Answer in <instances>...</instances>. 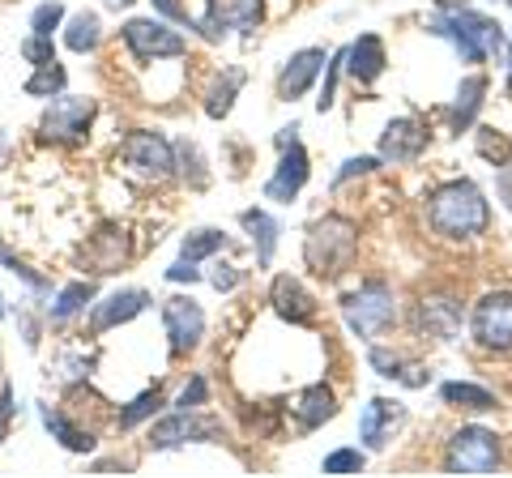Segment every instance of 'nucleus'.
<instances>
[{
	"label": "nucleus",
	"instance_id": "25",
	"mask_svg": "<svg viewBox=\"0 0 512 478\" xmlns=\"http://www.w3.org/2000/svg\"><path fill=\"white\" fill-rule=\"evenodd\" d=\"M43 423H47V432H52L64 449H73V453H90L94 449V436H86V432H77V427L64 419L60 410H52V406H43Z\"/></svg>",
	"mask_w": 512,
	"mask_h": 478
},
{
	"label": "nucleus",
	"instance_id": "9",
	"mask_svg": "<svg viewBox=\"0 0 512 478\" xmlns=\"http://www.w3.org/2000/svg\"><path fill=\"white\" fill-rule=\"evenodd\" d=\"M261 18H265V0H210L197 30L205 39H222L227 30H252Z\"/></svg>",
	"mask_w": 512,
	"mask_h": 478
},
{
	"label": "nucleus",
	"instance_id": "35",
	"mask_svg": "<svg viewBox=\"0 0 512 478\" xmlns=\"http://www.w3.org/2000/svg\"><path fill=\"white\" fill-rule=\"evenodd\" d=\"M22 56H26V60H35V65H52V60H56V52H52V39H47V35L26 39V43H22Z\"/></svg>",
	"mask_w": 512,
	"mask_h": 478
},
{
	"label": "nucleus",
	"instance_id": "15",
	"mask_svg": "<svg viewBox=\"0 0 512 478\" xmlns=\"http://www.w3.org/2000/svg\"><path fill=\"white\" fill-rule=\"evenodd\" d=\"M384 65H389V60H384V43L376 35H359L355 43L346 47V73L355 77L359 86H372L376 77L384 73Z\"/></svg>",
	"mask_w": 512,
	"mask_h": 478
},
{
	"label": "nucleus",
	"instance_id": "13",
	"mask_svg": "<svg viewBox=\"0 0 512 478\" xmlns=\"http://www.w3.org/2000/svg\"><path fill=\"white\" fill-rule=\"evenodd\" d=\"M427 150V129L419 120H393L380 137V158L384 163H410Z\"/></svg>",
	"mask_w": 512,
	"mask_h": 478
},
{
	"label": "nucleus",
	"instance_id": "33",
	"mask_svg": "<svg viewBox=\"0 0 512 478\" xmlns=\"http://www.w3.org/2000/svg\"><path fill=\"white\" fill-rule=\"evenodd\" d=\"M64 22V5L60 0H47V5H39L35 9V18H30V30H35V35H47L52 39V30Z\"/></svg>",
	"mask_w": 512,
	"mask_h": 478
},
{
	"label": "nucleus",
	"instance_id": "47",
	"mask_svg": "<svg viewBox=\"0 0 512 478\" xmlns=\"http://www.w3.org/2000/svg\"><path fill=\"white\" fill-rule=\"evenodd\" d=\"M508 5H512V0H508Z\"/></svg>",
	"mask_w": 512,
	"mask_h": 478
},
{
	"label": "nucleus",
	"instance_id": "24",
	"mask_svg": "<svg viewBox=\"0 0 512 478\" xmlns=\"http://www.w3.org/2000/svg\"><path fill=\"white\" fill-rule=\"evenodd\" d=\"M99 39H103L99 13H77V18H69V26H64V47H69V52H94Z\"/></svg>",
	"mask_w": 512,
	"mask_h": 478
},
{
	"label": "nucleus",
	"instance_id": "45",
	"mask_svg": "<svg viewBox=\"0 0 512 478\" xmlns=\"http://www.w3.org/2000/svg\"><path fill=\"white\" fill-rule=\"evenodd\" d=\"M116 5H133V0H116Z\"/></svg>",
	"mask_w": 512,
	"mask_h": 478
},
{
	"label": "nucleus",
	"instance_id": "19",
	"mask_svg": "<svg viewBox=\"0 0 512 478\" xmlns=\"http://www.w3.org/2000/svg\"><path fill=\"white\" fill-rule=\"evenodd\" d=\"M146 304H150L146 291H120V295H111V299H103V304L94 308L90 325H94V333H107V329H116L124 321H133V316H141Z\"/></svg>",
	"mask_w": 512,
	"mask_h": 478
},
{
	"label": "nucleus",
	"instance_id": "23",
	"mask_svg": "<svg viewBox=\"0 0 512 478\" xmlns=\"http://www.w3.org/2000/svg\"><path fill=\"white\" fill-rule=\"evenodd\" d=\"M483 94H487V77H466L457 90V107H453V129H470L474 116H478V107H483Z\"/></svg>",
	"mask_w": 512,
	"mask_h": 478
},
{
	"label": "nucleus",
	"instance_id": "20",
	"mask_svg": "<svg viewBox=\"0 0 512 478\" xmlns=\"http://www.w3.org/2000/svg\"><path fill=\"white\" fill-rule=\"evenodd\" d=\"M419 329H427L431 338L448 342L461 329V304H453L448 295H431L419 304Z\"/></svg>",
	"mask_w": 512,
	"mask_h": 478
},
{
	"label": "nucleus",
	"instance_id": "36",
	"mask_svg": "<svg viewBox=\"0 0 512 478\" xmlns=\"http://www.w3.org/2000/svg\"><path fill=\"white\" fill-rule=\"evenodd\" d=\"M478 154L491 158V163H504V158H508V141L491 137V129H483V133H478Z\"/></svg>",
	"mask_w": 512,
	"mask_h": 478
},
{
	"label": "nucleus",
	"instance_id": "11",
	"mask_svg": "<svg viewBox=\"0 0 512 478\" xmlns=\"http://www.w3.org/2000/svg\"><path fill=\"white\" fill-rule=\"evenodd\" d=\"M94 120V103L90 99H52V107L43 111L39 133L47 141H77Z\"/></svg>",
	"mask_w": 512,
	"mask_h": 478
},
{
	"label": "nucleus",
	"instance_id": "22",
	"mask_svg": "<svg viewBox=\"0 0 512 478\" xmlns=\"http://www.w3.org/2000/svg\"><path fill=\"white\" fill-rule=\"evenodd\" d=\"M239 222H244V227L252 231V239H256V261L269 265L274 261V252H278V222L269 218L265 210H244Z\"/></svg>",
	"mask_w": 512,
	"mask_h": 478
},
{
	"label": "nucleus",
	"instance_id": "18",
	"mask_svg": "<svg viewBox=\"0 0 512 478\" xmlns=\"http://www.w3.org/2000/svg\"><path fill=\"white\" fill-rule=\"evenodd\" d=\"M320 65H325V52H320V47H303V52H295L291 60H286V69H282V82H278L282 99H299V94H303V90H308V86L316 82Z\"/></svg>",
	"mask_w": 512,
	"mask_h": 478
},
{
	"label": "nucleus",
	"instance_id": "34",
	"mask_svg": "<svg viewBox=\"0 0 512 478\" xmlns=\"http://www.w3.org/2000/svg\"><path fill=\"white\" fill-rule=\"evenodd\" d=\"M363 470V453L359 449H338L325 457V474H359Z\"/></svg>",
	"mask_w": 512,
	"mask_h": 478
},
{
	"label": "nucleus",
	"instance_id": "14",
	"mask_svg": "<svg viewBox=\"0 0 512 478\" xmlns=\"http://www.w3.org/2000/svg\"><path fill=\"white\" fill-rule=\"evenodd\" d=\"M397 423H402V406H397V402H389V397H372V402L363 406L359 436H363V444H367V449H384Z\"/></svg>",
	"mask_w": 512,
	"mask_h": 478
},
{
	"label": "nucleus",
	"instance_id": "31",
	"mask_svg": "<svg viewBox=\"0 0 512 478\" xmlns=\"http://www.w3.org/2000/svg\"><path fill=\"white\" fill-rule=\"evenodd\" d=\"M222 244H227V239H222L218 231H192V235L184 239V261L197 265L201 257H210V252H218Z\"/></svg>",
	"mask_w": 512,
	"mask_h": 478
},
{
	"label": "nucleus",
	"instance_id": "16",
	"mask_svg": "<svg viewBox=\"0 0 512 478\" xmlns=\"http://www.w3.org/2000/svg\"><path fill=\"white\" fill-rule=\"evenodd\" d=\"M214 432H218L214 423H201V419H192L188 410H180L150 432V449H175V444H184V440H210Z\"/></svg>",
	"mask_w": 512,
	"mask_h": 478
},
{
	"label": "nucleus",
	"instance_id": "4",
	"mask_svg": "<svg viewBox=\"0 0 512 478\" xmlns=\"http://www.w3.org/2000/svg\"><path fill=\"white\" fill-rule=\"evenodd\" d=\"M342 316H346V325L359 333V338H376L380 329H389L393 325V291L384 282H367L359 286L355 295H346L342 299Z\"/></svg>",
	"mask_w": 512,
	"mask_h": 478
},
{
	"label": "nucleus",
	"instance_id": "8",
	"mask_svg": "<svg viewBox=\"0 0 512 478\" xmlns=\"http://www.w3.org/2000/svg\"><path fill=\"white\" fill-rule=\"evenodd\" d=\"M295 124L291 129H282L278 133V146H282V163H278V171H274V180L265 184V197L269 201H295L299 197V188L308 184V175H312V167H308V150L295 141Z\"/></svg>",
	"mask_w": 512,
	"mask_h": 478
},
{
	"label": "nucleus",
	"instance_id": "42",
	"mask_svg": "<svg viewBox=\"0 0 512 478\" xmlns=\"http://www.w3.org/2000/svg\"><path fill=\"white\" fill-rule=\"evenodd\" d=\"M167 278H171V282H197V278H201V269L192 265V261H180V265H171V269H167Z\"/></svg>",
	"mask_w": 512,
	"mask_h": 478
},
{
	"label": "nucleus",
	"instance_id": "46",
	"mask_svg": "<svg viewBox=\"0 0 512 478\" xmlns=\"http://www.w3.org/2000/svg\"><path fill=\"white\" fill-rule=\"evenodd\" d=\"M0 316H5V304H0Z\"/></svg>",
	"mask_w": 512,
	"mask_h": 478
},
{
	"label": "nucleus",
	"instance_id": "2",
	"mask_svg": "<svg viewBox=\"0 0 512 478\" xmlns=\"http://www.w3.org/2000/svg\"><path fill=\"white\" fill-rule=\"evenodd\" d=\"M355 252H359V227L342 214L320 218L308 231V239H303V261L320 278H342L355 265Z\"/></svg>",
	"mask_w": 512,
	"mask_h": 478
},
{
	"label": "nucleus",
	"instance_id": "5",
	"mask_svg": "<svg viewBox=\"0 0 512 478\" xmlns=\"http://www.w3.org/2000/svg\"><path fill=\"white\" fill-rule=\"evenodd\" d=\"M495 461H500V440L487 427H461V432L448 440L444 453V470L448 474H491Z\"/></svg>",
	"mask_w": 512,
	"mask_h": 478
},
{
	"label": "nucleus",
	"instance_id": "21",
	"mask_svg": "<svg viewBox=\"0 0 512 478\" xmlns=\"http://www.w3.org/2000/svg\"><path fill=\"white\" fill-rule=\"evenodd\" d=\"M295 414H299V427H320V423H329L333 414H338V397H333V389L329 385H312L308 393L299 397V406H295Z\"/></svg>",
	"mask_w": 512,
	"mask_h": 478
},
{
	"label": "nucleus",
	"instance_id": "28",
	"mask_svg": "<svg viewBox=\"0 0 512 478\" xmlns=\"http://www.w3.org/2000/svg\"><path fill=\"white\" fill-rule=\"evenodd\" d=\"M94 299V282H73V286H64V291L56 295V308H52V321L64 325L69 316H77L86 304Z\"/></svg>",
	"mask_w": 512,
	"mask_h": 478
},
{
	"label": "nucleus",
	"instance_id": "29",
	"mask_svg": "<svg viewBox=\"0 0 512 478\" xmlns=\"http://www.w3.org/2000/svg\"><path fill=\"white\" fill-rule=\"evenodd\" d=\"M64 82H69V77H64V69L52 60V65H39V73L26 82V94H35V99H52V94L64 90Z\"/></svg>",
	"mask_w": 512,
	"mask_h": 478
},
{
	"label": "nucleus",
	"instance_id": "7",
	"mask_svg": "<svg viewBox=\"0 0 512 478\" xmlns=\"http://www.w3.org/2000/svg\"><path fill=\"white\" fill-rule=\"evenodd\" d=\"M470 329L478 346L487 350H512V291H491L474 304Z\"/></svg>",
	"mask_w": 512,
	"mask_h": 478
},
{
	"label": "nucleus",
	"instance_id": "30",
	"mask_svg": "<svg viewBox=\"0 0 512 478\" xmlns=\"http://www.w3.org/2000/svg\"><path fill=\"white\" fill-rule=\"evenodd\" d=\"M239 86H244V73L231 69V73H227V82H218V86H214V94H210V103H205V111H210L214 120H218V116H227L231 103H235V90H239Z\"/></svg>",
	"mask_w": 512,
	"mask_h": 478
},
{
	"label": "nucleus",
	"instance_id": "3",
	"mask_svg": "<svg viewBox=\"0 0 512 478\" xmlns=\"http://www.w3.org/2000/svg\"><path fill=\"white\" fill-rule=\"evenodd\" d=\"M431 35L448 39L461 52V60H470V65H478V60H491L500 56L504 47V30L495 18H483V13L474 9H453V13H436L431 18Z\"/></svg>",
	"mask_w": 512,
	"mask_h": 478
},
{
	"label": "nucleus",
	"instance_id": "1",
	"mask_svg": "<svg viewBox=\"0 0 512 478\" xmlns=\"http://www.w3.org/2000/svg\"><path fill=\"white\" fill-rule=\"evenodd\" d=\"M427 218L444 239H470V235H483L491 210H487V197L483 188L470 184V180H453V184H440L427 201Z\"/></svg>",
	"mask_w": 512,
	"mask_h": 478
},
{
	"label": "nucleus",
	"instance_id": "37",
	"mask_svg": "<svg viewBox=\"0 0 512 478\" xmlns=\"http://www.w3.org/2000/svg\"><path fill=\"white\" fill-rule=\"evenodd\" d=\"M342 60H346V52L333 56V65H329V73H325V90H320V99H316L320 111H329V107H333V90H338V65H342Z\"/></svg>",
	"mask_w": 512,
	"mask_h": 478
},
{
	"label": "nucleus",
	"instance_id": "40",
	"mask_svg": "<svg viewBox=\"0 0 512 478\" xmlns=\"http://www.w3.org/2000/svg\"><path fill=\"white\" fill-rule=\"evenodd\" d=\"M380 163H376V158H350V163L338 171V180H333V184H346L350 180V175H363V171H376Z\"/></svg>",
	"mask_w": 512,
	"mask_h": 478
},
{
	"label": "nucleus",
	"instance_id": "44",
	"mask_svg": "<svg viewBox=\"0 0 512 478\" xmlns=\"http://www.w3.org/2000/svg\"><path fill=\"white\" fill-rule=\"evenodd\" d=\"M508 90H512V47H508Z\"/></svg>",
	"mask_w": 512,
	"mask_h": 478
},
{
	"label": "nucleus",
	"instance_id": "12",
	"mask_svg": "<svg viewBox=\"0 0 512 478\" xmlns=\"http://www.w3.org/2000/svg\"><path fill=\"white\" fill-rule=\"evenodd\" d=\"M163 325H167V338H171V350L175 355H188L197 350V342L205 338V312L192 304V299L175 295L163 304Z\"/></svg>",
	"mask_w": 512,
	"mask_h": 478
},
{
	"label": "nucleus",
	"instance_id": "38",
	"mask_svg": "<svg viewBox=\"0 0 512 478\" xmlns=\"http://www.w3.org/2000/svg\"><path fill=\"white\" fill-rule=\"evenodd\" d=\"M205 393H210V389H205V376H192V385L180 393V402H175V410H197V406L205 402Z\"/></svg>",
	"mask_w": 512,
	"mask_h": 478
},
{
	"label": "nucleus",
	"instance_id": "32",
	"mask_svg": "<svg viewBox=\"0 0 512 478\" xmlns=\"http://www.w3.org/2000/svg\"><path fill=\"white\" fill-rule=\"evenodd\" d=\"M158 406H163V393H158V389H146L133 406H128V410L120 414V427H137L141 419H150V414H154Z\"/></svg>",
	"mask_w": 512,
	"mask_h": 478
},
{
	"label": "nucleus",
	"instance_id": "27",
	"mask_svg": "<svg viewBox=\"0 0 512 478\" xmlns=\"http://www.w3.org/2000/svg\"><path fill=\"white\" fill-rule=\"evenodd\" d=\"M367 363L384 376V380H406V385H427V376H414L419 368H410L406 372V359L402 355H389V350H380V346H372L367 350Z\"/></svg>",
	"mask_w": 512,
	"mask_h": 478
},
{
	"label": "nucleus",
	"instance_id": "39",
	"mask_svg": "<svg viewBox=\"0 0 512 478\" xmlns=\"http://www.w3.org/2000/svg\"><path fill=\"white\" fill-rule=\"evenodd\" d=\"M154 9H158V13H167V18H175V22L188 26V30H197V22L188 18V9L180 5V0H154Z\"/></svg>",
	"mask_w": 512,
	"mask_h": 478
},
{
	"label": "nucleus",
	"instance_id": "10",
	"mask_svg": "<svg viewBox=\"0 0 512 478\" xmlns=\"http://www.w3.org/2000/svg\"><path fill=\"white\" fill-rule=\"evenodd\" d=\"M124 163L137 175H146V180H163V175H171V167H175V150L158 133L141 129V133L124 137Z\"/></svg>",
	"mask_w": 512,
	"mask_h": 478
},
{
	"label": "nucleus",
	"instance_id": "26",
	"mask_svg": "<svg viewBox=\"0 0 512 478\" xmlns=\"http://www.w3.org/2000/svg\"><path fill=\"white\" fill-rule=\"evenodd\" d=\"M440 397L448 406H466V410H495V397L491 389L483 385H461V380H448V385L440 389Z\"/></svg>",
	"mask_w": 512,
	"mask_h": 478
},
{
	"label": "nucleus",
	"instance_id": "6",
	"mask_svg": "<svg viewBox=\"0 0 512 478\" xmlns=\"http://www.w3.org/2000/svg\"><path fill=\"white\" fill-rule=\"evenodd\" d=\"M120 35L128 43V52L137 60H167V56H184L188 43L180 30H171L167 22H154V18H128L120 26Z\"/></svg>",
	"mask_w": 512,
	"mask_h": 478
},
{
	"label": "nucleus",
	"instance_id": "43",
	"mask_svg": "<svg viewBox=\"0 0 512 478\" xmlns=\"http://www.w3.org/2000/svg\"><path fill=\"white\" fill-rule=\"evenodd\" d=\"M436 5H440V13H453V9H466V5H461V0H436Z\"/></svg>",
	"mask_w": 512,
	"mask_h": 478
},
{
	"label": "nucleus",
	"instance_id": "41",
	"mask_svg": "<svg viewBox=\"0 0 512 478\" xmlns=\"http://www.w3.org/2000/svg\"><path fill=\"white\" fill-rule=\"evenodd\" d=\"M239 269H231V265H214V274H210V282L218 286V291H231V286H239Z\"/></svg>",
	"mask_w": 512,
	"mask_h": 478
},
{
	"label": "nucleus",
	"instance_id": "17",
	"mask_svg": "<svg viewBox=\"0 0 512 478\" xmlns=\"http://www.w3.org/2000/svg\"><path fill=\"white\" fill-rule=\"evenodd\" d=\"M269 299H274V308H278L282 321H291V325H312V321H316L312 295L303 291L295 278H278V282H274V291H269Z\"/></svg>",
	"mask_w": 512,
	"mask_h": 478
}]
</instances>
